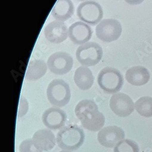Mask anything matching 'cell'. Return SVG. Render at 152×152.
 I'll return each mask as SVG.
<instances>
[{
    "label": "cell",
    "mask_w": 152,
    "mask_h": 152,
    "mask_svg": "<svg viewBox=\"0 0 152 152\" xmlns=\"http://www.w3.org/2000/svg\"><path fill=\"white\" fill-rule=\"evenodd\" d=\"M125 137L124 131L115 125L108 126L100 130L97 135L99 143L106 148H114Z\"/></svg>",
    "instance_id": "30bf717a"
},
{
    "label": "cell",
    "mask_w": 152,
    "mask_h": 152,
    "mask_svg": "<svg viewBox=\"0 0 152 152\" xmlns=\"http://www.w3.org/2000/svg\"><path fill=\"white\" fill-rule=\"evenodd\" d=\"M59 152H70L69 151H66V150H63V151H59Z\"/></svg>",
    "instance_id": "cb8c5ba5"
},
{
    "label": "cell",
    "mask_w": 152,
    "mask_h": 152,
    "mask_svg": "<svg viewBox=\"0 0 152 152\" xmlns=\"http://www.w3.org/2000/svg\"><path fill=\"white\" fill-rule=\"evenodd\" d=\"M85 134L83 129L77 125H70L62 127L58 133L56 142L63 150L75 151L84 143Z\"/></svg>",
    "instance_id": "7a4b0ae2"
},
{
    "label": "cell",
    "mask_w": 152,
    "mask_h": 152,
    "mask_svg": "<svg viewBox=\"0 0 152 152\" xmlns=\"http://www.w3.org/2000/svg\"><path fill=\"white\" fill-rule=\"evenodd\" d=\"M44 35L49 42L59 44L67 39L69 29L64 22L55 20L46 25L44 29Z\"/></svg>",
    "instance_id": "8fae6325"
},
{
    "label": "cell",
    "mask_w": 152,
    "mask_h": 152,
    "mask_svg": "<svg viewBox=\"0 0 152 152\" xmlns=\"http://www.w3.org/2000/svg\"><path fill=\"white\" fill-rule=\"evenodd\" d=\"M47 63L43 60H34L28 66L25 77L29 81H36L45 75L48 70Z\"/></svg>",
    "instance_id": "ac0fdd59"
},
{
    "label": "cell",
    "mask_w": 152,
    "mask_h": 152,
    "mask_svg": "<svg viewBox=\"0 0 152 152\" xmlns=\"http://www.w3.org/2000/svg\"><path fill=\"white\" fill-rule=\"evenodd\" d=\"M103 10L101 5L92 0L83 1L77 9V15L83 22L91 26L98 24L103 17Z\"/></svg>",
    "instance_id": "8992f818"
},
{
    "label": "cell",
    "mask_w": 152,
    "mask_h": 152,
    "mask_svg": "<svg viewBox=\"0 0 152 152\" xmlns=\"http://www.w3.org/2000/svg\"><path fill=\"white\" fill-rule=\"evenodd\" d=\"M20 152H42L33 142L32 139H27L23 141L19 146Z\"/></svg>",
    "instance_id": "44dd1931"
},
{
    "label": "cell",
    "mask_w": 152,
    "mask_h": 152,
    "mask_svg": "<svg viewBox=\"0 0 152 152\" xmlns=\"http://www.w3.org/2000/svg\"><path fill=\"white\" fill-rule=\"evenodd\" d=\"M135 109L144 118L152 117V97L144 96L139 99L134 104Z\"/></svg>",
    "instance_id": "d6986e66"
},
{
    "label": "cell",
    "mask_w": 152,
    "mask_h": 152,
    "mask_svg": "<svg viewBox=\"0 0 152 152\" xmlns=\"http://www.w3.org/2000/svg\"><path fill=\"white\" fill-rule=\"evenodd\" d=\"M46 63L51 72L56 75H63L69 73L72 69L73 59L70 54L59 51L51 55Z\"/></svg>",
    "instance_id": "ba28073f"
},
{
    "label": "cell",
    "mask_w": 152,
    "mask_h": 152,
    "mask_svg": "<svg viewBox=\"0 0 152 152\" xmlns=\"http://www.w3.org/2000/svg\"><path fill=\"white\" fill-rule=\"evenodd\" d=\"M114 152H139V147L135 141L123 139L116 145Z\"/></svg>",
    "instance_id": "ffe728a7"
},
{
    "label": "cell",
    "mask_w": 152,
    "mask_h": 152,
    "mask_svg": "<svg viewBox=\"0 0 152 152\" xmlns=\"http://www.w3.org/2000/svg\"><path fill=\"white\" fill-rule=\"evenodd\" d=\"M103 56V50L97 43L89 42L79 46L76 58L82 66L91 67L97 65Z\"/></svg>",
    "instance_id": "5b68a950"
},
{
    "label": "cell",
    "mask_w": 152,
    "mask_h": 152,
    "mask_svg": "<svg viewBox=\"0 0 152 152\" xmlns=\"http://www.w3.org/2000/svg\"><path fill=\"white\" fill-rule=\"evenodd\" d=\"M92 34V29L89 25L83 21L75 22L69 28V39L77 45L80 46L89 42Z\"/></svg>",
    "instance_id": "7c38bea8"
},
{
    "label": "cell",
    "mask_w": 152,
    "mask_h": 152,
    "mask_svg": "<svg viewBox=\"0 0 152 152\" xmlns=\"http://www.w3.org/2000/svg\"><path fill=\"white\" fill-rule=\"evenodd\" d=\"M78 1H88V0H78Z\"/></svg>",
    "instance_id": "d4e9b609"
},
{
    "label": "cell",
    "mask_w": 152,
    "mask_h": 152,
    "mask_svg": "<svg viewBox=\"0 0 152 152\" xmlns=\"http://www.w3.org/2000/svg\"><path fill=\"white\" fill-rule=\"evenodd\" d=\"M117 1H119V0H117Z\"/></svg>",
    "instance_id": "484cf974"
},
{
    "label": "cell",
    "mask_w": 152,
    "mask_h": 152,
    "mask_svg": "<svg viewBox=\"0 0 152 152\" xmlns=\"http://www.w3.org/2000/svg\"><path fill=\"white\" fill-rule=\"evenodd\" d=\"M109 106L112 112L121 118L130 116L135 109L133 100L123 93L113 94L109 101Z\"/></svg>",
    "instance_id": "9c48e42d"
},
{
    "label": "cell",
    "mask_w": 152,
    "mask_h": 152,
    "mask_svg": "<svg viewBox=\"0 0 152 152\" xmlns=\"http://www.w3.org/2000/svg\"><path fill=\"white\" fill-rule=\"evenodd\" d=\"M32 139L37 147L42 151H50L56 144V137L54 133L48 129L37 131L34 134Z\"/></svg>",
    "instance_id": "2e32d148"
},
{
    "label": "cell",
    "mask_w": 152,
    "mask_h": 152,
    "mask_svg": "<svg viewBox=\"0 0 152 152\" xmlns=\"http://www.w3.org/2000/svg\"><path fill=\"white\" fill-rule=\"evenodd\" d=\"M28 103L27 99L23 96L21 97L20 100L19 109H18V116H23L28 112Z\"/></svg>",
    "instance_id": "7402d4cb"
},
{
    "label": "cell",
    "mask_w": 152,
    "mask_h": 152,
    "mask_svg": "<svg viewBox=\"0 0 152 152\" xmlns=\"http://www.w3.org/2000/svg\"><path fill=\"white\" fill-rule=\"evenodd\" d=\"M73 80L79 89L86 91L92 88L94 82V77L92 71L89 67L81 66L75 70Z\"/></svg>",
    "instance_id": "e0dca14e"
},
{
    "label": "cell",
    "mask_w": 152,
    "mask_h": 152,
    "mask_svg": "<svg viewBox=\"0 0 152 152\" xmlns=\"http://www.w3.org/2000/svg\"><path fill=\"white\" fill-rule=\"evenodd\" d=\"M122 32V27L120 23L113 18L102 20L95 28V34L98 39L106 43L117 40L121 36Z\"/></svg>",
    "instance_id": "52a82bcc"
},
{
    "label": "cell",
    "mask_w": 152,
    "mask_h": 152,
    "mask_svg": "<svg viewBox=\"0 0 152 152\" xmlns=\"http://www.w3.org/2000/svg\"><path fill=\"white\" fill-rule=\"evenodd\" d=\"M42 122L49 130L62 129L67 121V115L64 111L58 107H52L46 110L42 115Z\"/></svg>",
    "instance_id": "4fadbf2b"
},
{
    "label": "cell",
    "mask_w": 152,
    "mask_h": 152,
    "mask_svg": "<svg viewBox=\"0 0 152 152\" xmlns=\"http://www.w3.org/2000/svg\"><path fill=\"white\" fill-rule=\"evenodd\" d=\"M75 113L82 126L87 130L98 132L105 125V118L103 114L98 111V106L92 100H81L75 108Z\"/></svg>",
    "instance_id": "6da1fadb"
},
{
    "label": "cell",
    "mask_w": 152,
    "mask_h": 152,
    "mask_svg": "<svg viewBox=\"0 0 152 152\" xmlns=\"http://www.w3.org/2000/svg\"><path fill=\"white\" fill-rule=\"evenodd\" d=\"M124 1L130 5H137L141 4L144 0H124Z\"/></svg>",
    "instance_id": "603a6c76"
},
{
    "label": "cell",
    "mask_w": 152,
    "mask_h": 152,
    "mask_svg": "<svg viewBox=\"0 0 152 152\" xmlns=\"http://www.w3.org/2000/svg\"><path fill=\"white\" fill-rule=\"evenodd\" d=\"M150 74L145 67L136 66L129 68L126 72L125 79L130 84L134 86H142L150 80Z\"/></svg>",
    "instance_id": "5bb4252c"
},
{
    "label": "cell",
    "mask_w": 152,
    "mask_h": 152,
    "mask_svg": "<svg viewBox=\"0 0 152 152\" xmlns=\"http://www.w3.org/2000/svg\"><path fill=\"white\" fill-rule=\"evenodd\" d=\"M46 96L49 103L56 107L67 105L70 100L71 91L69 84L62 79H54L46 89Z\"/></svg>",
    "instance_id": "277c9868"
},
{
    "label": "cell",
    "mask_w": 152,
    "mask_h": 152,
    "mask_svg": "<svg viewBox=\"0 0 152 152\" xmlns=\"http://www.w3.org/2000/svg\"><path fill=\"white\" fill-rule=\"evenodd\" d=\"M97 83L105 93L114 94L122 89L124 80L123 75L118 69L112 67H105L98 73Z\"/></svg>",
    "instance_id": "3957f363"
},
{
    "label": "cell",
    "mask_w": 152,
    "mask_h": 152,
    "mask_svg": "<svg viewBox=\"0 0 152 152\" xmlns=\"http://www.w3.org/2000/svg\"><path fill=\"white\" fill-rule=\"evenodd\" d=\"M75 7L71 0H57L51 14L58 21L64 22L74 14Z\"/></svg>",
    "instance_id": "9a60e30c"
}]
</instances>
